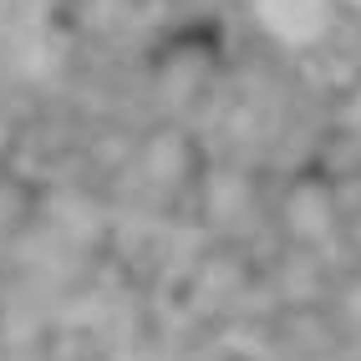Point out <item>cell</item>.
<instances>
[{
  "label": "cell",
  "mask_w": 361,
  "mask_h": 361,
  "mask_svg": "<svg viewBox=\"0 0 361 361\" xmlns=\"http://www.w3.org/2000/svg\"><path fill=\"white\" fill-rule=\"evenodd\" d=\"M250 20L280 51H316L341 20V0H250Z\"/></svg>",
  "instance_id": "1"
},
{
  "label": "cell",
  "mask_w": 361,
  "mask_h": 361,
  "mask_svg": "<svg viewBox=\"0 0 361 361\" xmlns=\"http://www.w3.org/2000/svg\"><path fill=\"white\" fill-rule=\"evenodd\" d=\"M6 148H11V123L0 117V158H6Z\"/></svg>",
  "instance_id": "2"
},
{
  "label": "cell",
  "mask_w": 361,
  "mask_h": 361,
  "mask_svg": "<svg viewBox=\"0 0 361 361\" xmlns=\"http://www.w3.org/2000/svg\"><path fill=\"white\" fill-rule=\"evenodd\" d=\"M341 11H351V16H361V0H341Z\"/></svg>",
  "instance_id": "3"
}]
</instances>
